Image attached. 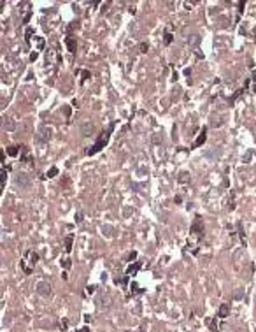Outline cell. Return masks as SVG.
Segmentation results:
<instances>
[{
	"label": "cell",
	"mask_w": 256,
	"mask_h": 332,
	"mask_svg": "<svg viewBox=\"0 0 256 332\" xmlns=\"http://www.w3.org/2000/svg\"><path fill=\"white\" fill-rule=\"evenodd\" d=\"M112 130H114V123H111L102 134L98 136V139L95 141V144L91 146V148H88V151H86V155H95V153H98L100 150H104V146H107V142H109V139H111V134H112Z\"/></svg>",
	"instance_id": "6da1fadb"
},
{
	"label": "cell",
	"mask_w": 256,
	"mask_h": 332,
	"mask_svg": "<svg viewBox=\"0 0 256 332\" xmlns=\"http://www.w3.org/2000/svg\"><path fill=\"white\" fill-rule=\"evenodd\" d=\"M37 58H39V53H35V51H34V53H30V62H35Z\"/></svg>",
	"instance_id": "836d02e7"
},
{
	"label": "cell",
	"mask_w": 256,
	"mask_h": 332,
	"mask_svg": "<svg viewBox=\"0 0 256 332\" xmlns=\"http://www.w3.org/2000/svg\"><path fill=\"white\" fill-rule=\"evenodd\" d=\"M30 183H32V179H30L28 174H18V177H16V185L18 186L26 188V186H30Z\"/></svg>",
	"instance_id": "52a82bcc"
},
{
	"label": "cell",
	"mask_w": 256,
	"mask_h": 332,
	"mask_svg": "<svg viewBox=\"0 0 256 332\" xmlns=\"http://www.w3.org/2000/svg\"><path fill=\"white\" fill-rule=\"evenodd\" d=\"M139 49H140V53H146V51L149 49V46H147V42H140V44H139Z\"/></svg>",
	"instance_id": "83f0119b"
},
{
	"label": "cell",
	"mask_w": 256,
	"mask_h": 332,
	"mask_svg": "<svg viewBox=\"0 0 256 332\" xmlns=\"http://www.w3.org/2000/svg\"><path fill=\"white\" fill-rule=\"evenodd\" d=\"M237 230H238V235H240L242 243H246V241H244V239H246V232H244V227H242V223H240V221L237 223Z\"/></svg>",
	"instance_id": "7402d4cb"
},
{
	"label": "cell",
	"mask_w": 256,
	"mask_h": 332,
	"mask_svg": "<svg viewBox=\"0 0 256 332\" xmlns=\"http://www.w3.org/2000/svg\"><path fill=\"white\" fill-rule=\"evenodd\" d=\"M65 44H67V49H69L70 53H76V51H77V44H76V40L72 39V37H67V39H65Z\"/></svg>",
	"instance_id": "8fae6325"
},
{
	"label": "cell",
	"mask_w": 256,
	"mask_h": 332,
	"mask_svg": "<svg viewBox=\"0 0 256 332\" xmlns=\"http://www.w3.org/2000/svg\"><path fill=\"white\" fill-rule=\"evenodd\" d=\"M61 265H63V269H65V271H67V269H70V265H72V264H70V258L61 260Z\"/></svg>",
	"instance_id": "f1b7e54d"
},
{
	"label": "cell",
	"mask_w": 256,
	"mask_h": 332,
	"mask_svg": "<svg viewBox=\"0 0 256 332\" xmlns=\"http://www.w3.org/2000/svg\"><path fill=\"white\" fill-rule=\"evenodd\" d=\"M205 323H207V327H209L212 332H217V331H219V327H217V323L214 322V318H207V320H205Z\"/></svg>",
	"instance_id": "5bb4252c"
},
{
	"label": "cell",
	"mask_w": 256,
	"mask_h": 332,
	"mask_svg": "<svg viewBox=\"0 0 256 332\" xmlns=\"http://www.w3.org/2000/svg\"><path fill=\"white\" fill-rule=\"evenodd\" d=\"M190 172H181L179 174V183H190Z\"/></svg>",
	"instance_id": "ffe728a7"
},
{
	"label": "cell",
	"mask_w": 256,
	"mask_h": 332,
	"mask_svg": "<svg viewBox=\"0 0 256 332\" xmlns=\"http://www.w3.org/2000/svg\"><path fill=\"white\" fill-rule=\"evenodd\" d=\"M37 260H39V255L35 253V251H30V250H28V251H25V258L21 260L20 264H25V265L30 264V267H34V265L37 264Z\"/></svg>",
	"instance_id": "3957f363"
},
{
	"label": "cell",
	"mask_w": 256,
	"mask_h": 332,
	"mask_svg": "<svg viewBox=\"0 0 256 332\" xmlns=\"http://www.w3.org/2000/svg\"><path fill=\"white\" fill-rule=\"evenodd\" d=\"M35 290H37V293H39L40 297H49V295H51V283H47V281H39Z\"/></svg>",
	"instance_id": "7a4b0ae2"
},
{
	"label": "cell",
	"mask_w": 256,
	"mask_h": 332,
	"mask_svg": "<svg viewBox=\"0 0 256 332\" xmlns=\"http://www.w3.org/2000/svg\"><path fill=\"white\" fill-rule=\"evenodd\" d=\"M2 121H4V123H2V127H4V130H7V132H14V130H16V127H18V125H16V121H14L12 118H4Z\"/></svg>",
	"instance_id": "8992f818"
},
{
	"label": "cell",
	"mask_w": 256,
	"mask_h": 332,
	"mask_svg": "<svg viewBox=\"0 0 256 332\" xmlns=\"http://www.w3.org/2000/svg\"><path fill=\"white\" fill-rule=\"evenodd\" d=\"M198 44H200V35L193 34V35L188 37V46H190V48H197Z\"/></svg>",
	"instance_id": "7c38bea8"
},
{
	"label": "cell",
	"mask_w": 256,
	"mask_h": 332,
	"mask_svg": "<svg viewBox=\"0 0 256 332\" xmlns=\"http://www.w3.org/2000/svg\"><path fill=\"white\" fill-rule=\"evenodd\" d=\"M95 290H97V287H95V285H90V287H86V293H93Z\"/></svg>",
	"instance_id": "d6a6232c"
},
{
	"label": "cell",
	"mask_w": 256,
	"mask_h": 332,
	"mask_svg": "<svg viewBox=\"0 0 256 332\" xmlns=\"http://www.w3.org/2000/svg\"><path fill=\"white\" fill-rule=\"evenodd\" d=\"M18 150H20L18 146H9V148H7V155L9 156H18V153H20Z\"/></svg>",
	"instance_id": "d6986e66"
},
{
	"label": "cell",
	"mask_w": 256,
	"mask_h": 332,
	"mask_svg": "<svg viewBox=\"0 0 256 332\" xmlns=\"http://www.w3.org/2000/svg\"><path fill=\"white\" fill-rule=\"evenodd\" d=\"M112 304V299H111V295L109 293H105V295H102L98 300V308H109Z\"/></svg>",
	"instance_id": "9c48e42d"
},
{
	"label": "cell",
	"mask_w": 256,
	"mask_h": 332,
	"mask_svg": "<svg viewBox=\"0 0 256 332\" xmlns=\"http://www.w3.org/2000/svg\"><path fill=\"white\" fill-rule=\"evenodd\" d=\"M30 18H32V11H28V12H26V14H25V16H23V23H25V25H26V23H28V21H30Z\"/></svg>",
	"instance_id": "4dcf8cb0"
},
{
	"label": "cell",
	"mask_w": 256,
	"mask_h": 332,
	"mask_svg": "<svg viewBox=\"0 0 256 332\" xmlns=\"http://www.w3.org/2000/svg\"><path fill=\"white\" fill-rule=\"evenodd\" d=\"M139 267H140V262H135L133 265H128V269H126V276H130V274L133 276V274L139 271Z\"/></svg>",
	"instance_id": "9a60e30c"
},
{
	"label": "cell",
	"mask_w": 256,
	"mask_h": 332,
	"mask_svg": "<svg viewBox=\"0 0 256 332\" xmlns=\"http://www.w3.org/2000/svg\"><path fill=\"white\" fill-rule=\"evenodd\" d=\"M233 299H235V300L244 299V288H237L235 292H233Z\"/></svg>",
	"instance_id": "603a6c76"
},
{
	"label": "cell",
	"mask_w": 256,
	"mask_h": 332,
	"mask_svg": "<svg viewBox=\"0 0 256 332\" xmlns=\"http://www.w3.org/2000/svg\"><path fill=\"white\" fill-rule=\"evenodd\" d=\"M253 81H256V69L253 70Z\"/></svg>",
	"instance_id": "ab89813d"
},
{
	"label": "cell",
	"mask_w": 256,
	"mask_h": 332,
	"mask_svg": "<svg viewBox=\"0 0 256 332\" xmlns=\"http://www.w3.org/2000/svg\"><path fill=\"white\" fill-rule=\"evenodd\" d=\"M172 39H174V35H172L170 32H165V35H163V42H165L167 46H168V44L172 42Z\"/></svg>",
	"instance_id": "cb8c5ba5"
},
{
	"label": "cell",
	"mask_w": 256,
	"mask_h": 332,
	"mask_svg": "<svg viewBox=\"0 0 256 332\" xmlns=\"http://www.w3.org/2000/svg\"><path fill=\"white\" fill-rule=\"evenodd\" d=\"M135 258H137V251H132V253L128 255V260H130V262H132V260H135Z\"/></svg>",
	"instance_id": "e575fe53"
},
{
	"label": "cell",
	"mask_w": 256,
	"mask_h": 332,
	"mask_svg": "<svg viewBox=\"0 0 256 332\" xmlns=\"http://www.w3.org/2000/svg\"><path fill=\"white\" fill-rule=\"evenodd\" d=\"M32 35H34V28L32 26H26V30H25V40H26V44H30Z\"/></svg>",
	"instance_id": "ac0fdd59"
},
{
	"label": "cell",
	"mask_w": 256,
	"mask_h": 332,
	"mask_svg": "<svg viewBox=\"0 0 256 332\" xmlns=\"http://www.w3.org/2000/svg\"><path fill=\"white\" fill-rule=\"evenodd\" d=\"M132 288H133V292H135V293H142V288H139V285L135 283V281L132 283Z\"/></svg>",
	"instance_id": "1f68e13d"
},
{
	"label": "cell",
	"mask_w": 256,
	"mask_h": 332,
	"mask_svg": "<svg viewBox=\"0 0 256 332\" xmlns=\"http://www.w3.org/2000/svg\"><path fill=\"white\" fill-rule=\"evenodd\" d=\"M191 234L198 235V237H202V235H203V225H202L200 216H197V218H195V221H193V225H191Z\"/></svg>",
	"instance_id": "277c9868"
},
{
	"label": "cell",
	"mask_w": 256,
	"mask_h": 332,
	"mask_svg": "<svg viewBox=\"0 0 256 332\" xmlns=\"http://www.w3.org/2000/svg\"><path fill=\"white\" fill-rule=\"evenodd\" d=\"M205 139H207V127H203V128L200 130V134H198L197 141L193 142V146H191V148H200V146L205 142Z\"/></svg>",
	"instance_id": "5b68a950"
},
{
	"label": "cell",
	"mask_w": 256,
	"mask_h": 332,
	"mask_svg": "<svg viewBox=\"0 0 256 332\" xmlns=\"http://www.w3.org/2000/svg\"><path fill=\"white\" fill-rule=\"evenodd\" d=\"M190 74H191V69H184V76H186V78H188V76H190Z\"/></svg>",
	"instance_id": "8d00e7d4"
},
{
	"label": "cell",
	"mask_w": 256,
	"mask_h": 332,
	"mask_svg": "<svg viewBox=\"0 0 256 332\" xmlns=\"http://www.w3.org/2000/svg\"><path fill=\"white\" fill-rule=\"evenodd\" d=\"M35 40H37V49H39V51H42V49H44V46H46L44 39H42V37H35Z\"/></svg>",
	"instance_id": "d4e9b609"
},
{
	"label": "cell",
	"mask_w": 256,
	"mask_h": 332,
	"mask_svg": "<svg viewBox=\"0 0 256 332\" xmlns=\"http://www.w3.org/2000/svg\"><path fill=\"white\" fill-rule=\"evenodd\" d=\"M21 151H23V156H21V160H23V162H30V160H32V158L28 156V153H30V150H28L26 146H23V150H21Z\"/></svg>",
	"instance_id": "44dd1931"
},
{
	"label": "cell",
	"mask_w": 256,
	"mask_h": 332,
	"mask_svg": "<svg viewBox=\"0 0 256 332\" xmlns=\"http://www.w3.org/2000/svg\"><path fill=\"white\" fill-rule=\"evenodd\" d=\"M228 314H230V304H221L217 311V318H228Z\"/></svg>",
	"instance_id": "30bf717a"
},
{
	"label": "cell",
	"mask_w": 256,
	"mask_h": 332,
	"mask_svg": "<svg viewBox=\"0 0 256 332\" xmlns=\"http://www.w3.org/2000/svg\"><path fill=\"white\" fill-rule=\"evenodd\" d=\"M7 171H9V167H7V169L2 167V171H0V190H4V186H5V181H7Z\"/></svg>",
	"instance_id": "4fadbf2b"
},
{
	"label": "cell",
	"mask_w": 256,
	"mask_h": 332,
	"mask_svg": "<svg viewBox=\"0 0 256 332\" xmlns=\"http://www.w3.org/2000/svg\"><path fill=\"white\" fill-rule=\"evenodd\" d=\"M72 243H74V237H72V235H67V237H65V251H67V253H70Z\"/></svg>",
	"instance_id": "2e32d148"
},
{
	"label": "cell",
	"mask_w": 256,
	"mask_h": 332,
	"mask_svg": "<svg viewBox=\"0 0 256 332\" xmlns=\"http://www.w3.org/2000/svg\"><path fill=\"white\" fill-rule=\"evenodd\" d=\"M251 156H253V153H251V151H247V155H246V158H244V162H246V163H247V162H249V160H251Z\"/></svg>",
	"instance_id": "d590c367"
},
{
	"label": "cell",
	"mask_w": 256,
	"mask_h": 332,
	"mask_svg": "<svg viewBox=\"0 0 256 332\" xmlns=\"http://www.w3.org/2000/svg\"><path fill=\"white\" fill-rule=\"evenodd\" d=\"M56 174H58V169H56V167H51V169L47 171V174H46V177H55Z\"/></svg>",
	"instance_id": "484cf974"
},
{
	"label": "cell",
	"mask_w": 256,
	"mask_h": 332,
	"mask_svg": "<svg viewBox=\"0 0 256 332\" xmlns=\"http://www.w3.org/2000/svg\"><path fill=\"white\" fill-rule=\"evenodd\" d=\"M82 216H84L82 211H77V213H76V223H81V221H82Z\"/></svg>",
	"instance_id": "f546056e"
},
{
	"label": "cell",
	"mask_w": 256,
	"mask_h": 332,
	"mask_svg": "<svg viewBox=\"0 0 256 332\" xmlns=\"http://www.w3.org/2000/svg\"><path fill=\"white\" fill-rule=\"evenodd\" d=\"M102 232L107 235V237H112V235H114V227H111V225H104V227H102Z\"/></svg>",
	"instance_id": "e0dca14e"
},
{
	"label": "cell",
	"mask_w": 256,
	"mask_h": 332,
	"mask_svg": "<svg viewBox=\"0 0 256 332\" xmlns=\"http://www.w3.org/2000/svg\"><path fill=\"white\" fill-rule=\"evenodd\" d=\"M81 78H82V79H81V83H84L86 79H90V78H91V74H90L88 70H81Z\"/></svg>",
	"instance_id": "4316f807"
},
{
	"label": "cell",
	"mask_w": 256,
	"mask_h": 332,
	"mask_svg": "<svg viewBox=\"0 0 256 332\" xmlns=\"http://www.w3.org/2000/svg\"><path fill=\"white\" fill-rule=\"evenodd\" d=\"M65 114L70 116V107H69V106H65Z\"/></svg>",
	"instance_id": "74e56055"
},
{
	"label": "cell",
	"mask_w": 256,
	"mask_h": 332,
	"mask_svg": "<svg viewBox=\"0 0 256 332\" xmlns=\"http://www.w3.org/2000/svg\"><path fill=\"white\" fill-rule=\"evenodd\" d=\"M79 332H90V329H88V327H82V329H81Z\"/></svg>",
	"instance_id": "f35d334b"
},
{
	"label": "cell",
	"mask_w": 256,
	"mask_h": 332,
	"mask_svg": "<svg viewBox=\"0 0 256 332\" xmlns=\"http://www.w3.org/2000/svg\"><path fill=\"white\" fill-rule=\"evenodd\" d=\"M95 130V127H93V123H90V121H84L82 125H81V136L82 137H90V134Z\"/></svg>",
	"instance_id": "ba28073f"
}]
</instances>
